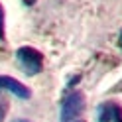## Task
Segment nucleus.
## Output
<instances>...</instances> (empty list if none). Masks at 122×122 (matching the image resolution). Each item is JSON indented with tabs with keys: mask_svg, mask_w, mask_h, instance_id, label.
<instances>
[{
	"mask_svg": "<svg viewBox=\"0 0 122 122\" xmlns=\"http://www.w3.org/2000/svg\"><path fill=\"white\" fill-rule=\"evenodd\" d=\"M85 108V97L81 93H67L61 102V122H79V116Z\"/></svg>",
	"mask_w": 122,
	"mask_h": 122,
	"instance_id": "obj_1",
	"label": "nucleus"
},
{
	"mask_svg": "<svg viewBox=\"0 0 122 122\" xmlns=\"http://www.w3.org/2000/svg\"><path fill=\"white\" fill-rule=\"evenodd\" d=\"M16 59L26 75H37L43 69V55L34 47H20L16 51Z\"/></svg>",
	"mask_w": 122,
	"mask_h": 122,
	"instance_id": "obj_2",
	"label": "nucleus"
},
{
	"mask_svg": "<svg viewBox=\"0 0 122 122\" xmlns=\"http://www.w3.org/2000/svg\"><path fill=\"white\" fill-rule=\"evenodd\" d=\"M0 89L2 91H8V93H12L14 97L18 98H30V89L26 85H22L20 81L12 79V77H6V75H0Z\"/></svg>",
	"mask_w": 122,
	"mask_h": 122,
	"instance_id": "obj_3",
	"label": "nucleus"
},
{
	"mask_svg": "<svg viewBox=\"0 0 122 122\" xmlns=\"http://www.w3.org/2000/svg\"><path fill=\"white\" fill-rule=\"evenodd\" d=\"M98 122H122V108L116 102H104L98 106Z\"/></svg>",
	"mask_w": 122,
	"mask_h": 122,
	"instance_id": "obj_4",
	"label": "nucleus"
},
{
	"mask_svg": "<svg viewBox=\"0 0 122 122\" xmlns=\"http://www.w3.org/2000/svg\"><path fill=\"white\" fill-rule=\"evenodd\" d=\"M6 112H8V101L0 95V122L4 120V116H6Z\"/></svg>",
	"mask_w": 122,
	"mask_h": 122,
	"instance_id": "obj_5",
	"label": "nucleus"
},
{
	"mask_svg": "<svg viewBox=\"0 0 122 122\" xmlns=\"http://www.w3.org/2000/svg\"><path fill=\"white\" fill-rule=\"evenodd\" d=\"M0 40H4V10L0 6Z\"/></svg>",
	"mask_w": 122,
	"mask_h": 122,
	"instance_id": "obj_6",
	"label": "nucleus"
},
{
	"mask_svg": "<svg viewBox=\"0 0 122 122\" xmlns=\"http://www.w3.org/2000/svg\"><path fill=\"white\" fill-rule=\"evenodd\" d=\"M34 2H36V0H24V4H28V6H32Z\"/></svg>",
	"mask_w": 122,
	"mask_h": 122,
	"instance_id": "obj_7",
	"label": "nucleus"
},
{
	"mask_svg": "<svg viewBox=\"0 0 122 122\" xmlns=\"http://www.w3.org/2000/svg\"><path fill=\"white\" fill-rule=\"evenodd\" d=\"M14 122H28V120H24V118H20V120H14Z\"/></svg>",
	"mask_w": 122,
	"mask_h": 122,
	"instance_id": "obj_8",
	"label": "nucleus"
},
{
	"mask_svg": "<svg viewBox=\"0 0 122 122\" xmlns=\"http://www.w3.org/2000/svg\"><path fill=\"white\" fill-rule=\"evenodd\" d=\"M118 43H120V47H122V34H120V40H118Z\"/></svg>",
	"mask_w": 122,
	"mask_h": 122,
	"instance_id": "obj_9",
	"label": "nucleus"
}]
</instances>
